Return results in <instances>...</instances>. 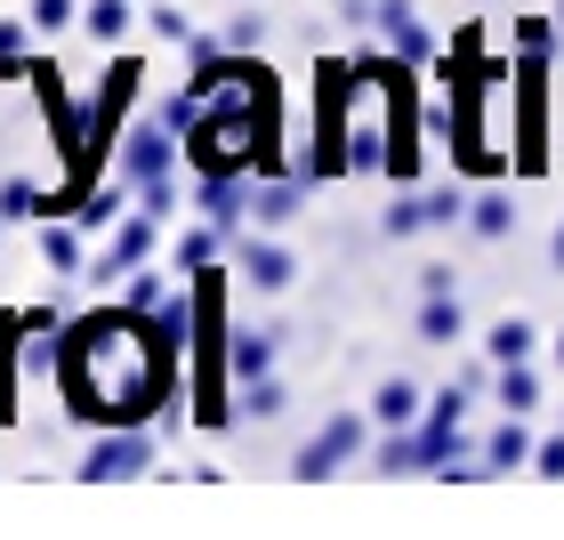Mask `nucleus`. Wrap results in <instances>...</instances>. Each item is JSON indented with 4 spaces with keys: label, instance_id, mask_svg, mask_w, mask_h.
<instances>
[{
    "label": "nucleus",
    "instance_id": "nucleus-10",
    "mask_svg": "<svg viewBox=\"0 0 564 540\" xmlns=\"http://www.w3.org/2000/svg\"><path fill=\"white\" fill-rule=\"evenodd\" d=\"M250 282H259V291H282V282H291V250L259 242V250H250Z\"/></svg>",
    "mask_w": 564,
    "mask_h": 540
},
{
    "label": "nucleus",
    "instance_id": "nucleus-4",
    "mask_svg": "<svg viewBox=\"0 0 564 540\" xmlns=\"http://www.w3.org/2000/svg\"><path fill=\"white\" fill-rule=\"evenodd\" d=\"M459 331H468V315H459V299H452V291H435V299L420 306V339H427V347H452Z\"/></svg>",
    "mask_w": 564,
    "mask_h": 540
},
{
    "label": "nucleus",
    "instance_id": "nucleus-5",
    "mask_svg": "<svg viewBox=\"0 0 564 540\" xmlns=\"http://www.w3.org/2000/svg\"><path fill=\"white\" fill-rule=\"evenodd\" d=\"M371 411H379L388 428H412V420H420V388H412V379H388V388L371 396Z\"/></svg>",
    "mask_w": 564,
    "mask_h": 540
},
{
    "label": "nucleus",
    "instance_id": "nucleus-11",
    "mask_svg": "<svg viewBox=\"0 0 564 540\" xmlns=\"http://www.w3.org/2000/svg\"><path fill=\"white\" fill-rule=\"evenodd\" d=\"M412 202H420V226H459V210H468L459 186H435V194H412Z\"/></svg>",
    "mask_w": 564,
    "mask_h": 540
},
{
    "label": "nucleus",
    "instance_id": "nucleus-18",
    "mask_svg": "<svg viewBox=\"0 0 564 540\" xmlns=\"http://www.w3.org/2000/svg\"><path fill=\"white\" fill-rule=\"evenodd\" d=\"M549 259H556V267H564V226H556V242H549Z\"/></svg>",
    "mask_w": 564,
    "mask_h": 540
},
{
    "label": "nucleus",
    "instance_id": "nucleus-1",
    "mask_svg": "<svg viewBox=\"0 0 564 540\" xmlns=\"http://www.w3.org/2000/svg\"><path fill=\"white\" fill-rule=\"evenodd\" d=\"M549 170V48H524L517 65V177Z\"/></svg>",
    "mask_w": 564,
    "mask_h": 540
},
{
    "label": "nucleus",
    "instance_id": "nucleus-7",
    "mask_svg": "<svg viewBox=\"0 0 564 540\" xmlns=\"http://www.w3.org/2000/svg\"><path fill=\"white\" fill-rule=\"evenodd\" d=\"M145 468V444L138 435H121V444H97V460H89V476H138Z\"/></svg>",
    "mask_w": 564,
    "mask_h": 540
},
{
    "label": "nucleus",
    "instance_id": "nucleus-9",
    "mask_svg": "<svg viewBox=\"0 0 564 540\" xmlns=\"http://www.w3.org/2000/svg\"><path fill=\"white\" fill-rule=\"evenodd\" d=\"M484 460H492V468H524V460H532V435H524L517 411H508V428L492 435V452H484Z\"/></svg>",
    "mask_w": 564,
    "mask_h": 540
},
{
    "label": "nucleus",
    "instance_id": "nucleus-14",
    "mask_svg": "<svg viewBox=\"0 0 564 540\" xmlns=\"http://www.w3.org/2000/svg\"><path fill=\"white\" fill-rule=\"evenodd\" d=\"M33 24H41V33H57V24H73V0H33Z\"/></svg>",
    "mask_w": 564,
    "mask_h": 540
},
{
    "label": "nucleus",
    "instance_id": "nucleus-3",
    "mask_svg": "<svg viewBox=\"0 0 564 540\" xmlns=\"http://www.w3.org/2000/svg\"><path fill=\"white\" fill-rule=\"evenodd\" d=\"M371 24H388V41L403 48V57H427V33H420V9H412V0H379Z\"/></svg>",
    "mask_w": 564,
    "mask_h": 540
},
{
    "label": "nucleus",
    "instance_id": "nucleus-8",
    "mask_svg": "<svg viewBox=\"0 0 564 540\" xmlns=\"http://www.w3.org/2000/svg\"><path fill=\"white\" fill-rule=\"evenodd\" d=\"M532 403H541V379H532L524 364H500V411H517V420H524Z\"/></svg>",
    "mask_w": 564,
    "mask_h": 540
},
{
    "label": "nucleus",
    "instance_id": "nucleus-17",
    "mask_svg": "<svg viewBox=\"0 0 564 540\" xmlns=\"http://www.w3.org/2000/svg\"><path fill=\"white\" fill-rule=\"evenodd\" d=\"M517 48H549V24L541 17H517Z\"/></svg>",
    "mask_w": 564,
    "mask_h": 540
},
{
    "label": "nucleus",
    "instance_id": "nucleus-19",
    "mask_svg": "<svg viewBox=\"0 0 564 540\" xmlns=\"http://www.w3.org/2000/svg\"><path fill=\"white\" fill-rule=\"evenodd\" d=\"M556 364H564V331H556Z\"/></svg>",
    "mask_w": 564,
    "mask_h": 540
},
{
    "label": "nucleus",
    "instance_id": "nucleus-6",
    "mask_svg": "<svg viewBox=\"0 0 564 540\" xmlns=\"http://www.w3.org/2000/svg\"><path fill=\"white\" fill-rule=\"evenodd\" d=\"M484 347H492V364H524V355H532V323H524V315H500Z\"/></svg>",
    "mask_w": 564,
    "mask_h": 540
},
{
    "label": "nucleus",
    "instance_id": "nucleus-2",
    "mask_svg": "<svg viewBox=\"0 0 564 540\" xmlns=\"http://www.w3.org/2000/svg\"><path fill=\"white\" fill-rule=\"evenodd\" d=\"M355 435H364V428H355V420H330V428L315 435V444H306V452H299V476H330V468H339V460L355 452Z\"/></svg>",
    "mask_w": 564,
    "mask_h": 540
},
{
    "label": "nucleus",
    "instance_id": "nucleus-16",
    "mask_svg": "<svg viewBox=\"0 0 564 540\" xmlns=\"http://www.w3.org/2000/svg\"><path fill=\"white\" fill-rule=\"evenodd\" d=\"M89 24H97V33H106V41H113V33H121V24H130V9H121V0H106V9H97Z\"/></svg>",
    "mask_w": 564,
    "mask_h": 540
},
{
    "label": "nucleus",
    "instance_id": "nucleus-15",
    "mask_svg": "<svg viewBox=\"0 0 564 540\" xmlns=\"http://www.w3.org/2000/svg\"><path fill=\"white\" fill-rule=\"evenodd\" d=\"M532 476H564V435H549V444L532 452Z\"/></svg>",
    "mask_w": 564,
    "mask_h": 540
},
{
    "label": "nucleus",
    "instance_id": "nucleus-12",
    "mask_svg": "<svg viewBox=\"0 0 564 540\" xmlns=\"http://www.w3.org/2000/svg\"><path fill=\"white\" fill-rule=\"evenodd\" d=\"M235 371L242 379H267L274 371V339H267V331H259V339H235Z\"/></svg>",
    "mask_w": 564,
    "mask_h": 540
},
{
    "label": "nucleus",
    "instance_id": "nucleus-13",
    "mask_svg": "<svg viewBox=\"0 0 564 540\" xmlns=\"http://www.w3.org/2000/svg\"><path fill=\"white\" fill-rule=\"evenodd\" d=\"M508 226H517V202H508V194H484V202H476V235H492V242H500Z\"/></svg>",
    "mask_w": 564,
    "mask_h": 540
}]
</instances>
